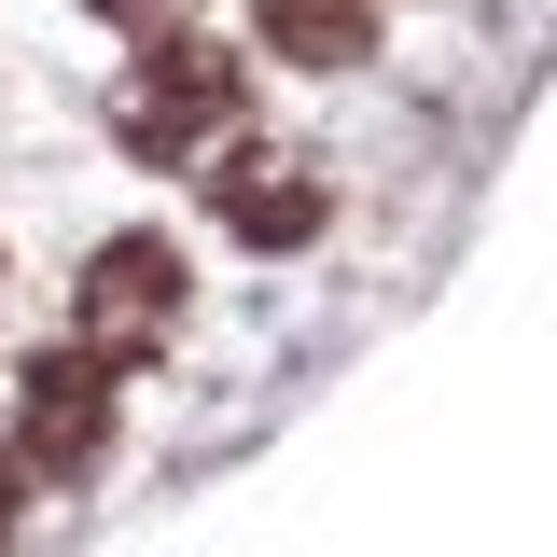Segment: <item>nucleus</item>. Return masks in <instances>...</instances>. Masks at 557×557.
Listing matches in <instances>:
<instances>
[{
	"label": "nucleus",
	"instance_id": "f257e3e1",
	"mask_svg": "<svg viewBox=\"0 0 557 557\" xmlns=\"http://www.w3.org/2000/svg\"><path fill=\"white\" fill-rule=\"evenodd\" d=\"M237 112H251V70L223 57V42H196V28H139L126 84H112V139H126L139 168H209V153L237 139Z\"/></svg>",
	"mask_w": 557,
	"mask_h": 557
},
{
	"label": "nucleus",
	"instance_id": "f03ea898",
	"mask_svg": "<svg viewBox=\"0 0 557 557\" xmlns=\"http://www.w3.org/2000/svg\"><path fill=\"white\" fill-rule=\"evenodd\" d=\"M112 376H126V362H98L84 335L14 362V460H28L42 487L98 474V446H112Z\"/></svg>",
	"mask_w": 557,
	"mask_h": 557
},
{
	"label": "nucleus",
	"instance_id": "7ed1b4c3",
	"mask_svg": "<svg viewBox=\"0 0 557 557\" xmlns=\"http://www.w3.org/2000/svg\"><path fill=\"white\" fill-rule=\"evenodd\" d=\"M70 335L139 376L153 348L182 335V251H168V237H112V251L84 265V293H70Z\"/></svg>",
	"mask_w": 557,
	"mask_h": 557
},
{
	"label": "nucleus",
	"instance_id": "20e7f679",
	"mask_svg": "<svg viewBox=\"0 0 557 557\" xmlns=\"http://www.w3.org/2000/svg\"><path fill=\"white\" fill-rule=\"evenodd\" d=\"M196 182H209V209H223V237H251V251H307V237H321V182H307V153L223 139Z\"/></svg>",
	"mask_w": 557,
	"mask_h": 557
},
{
	"label": "nucleus",
	"instance_id": "39448f33",
	"mask_svg": "<svg viewBox=\"0 0 557 557\" xmlns=\"http://www.w3.org/2000/svg\"><path fill=\"white\" fill-rule=\"evenodd\" d=\"M278 70H362L376 57V0H265L251 14Z\"/></svg>",
	"mask_w": 557,
	"mask_h": 557
},
{
	"label": "nucleus",
	"instance_id": "423d86ee",
	"mask_svg": "<svg viewBox=\"0 0 557 557\" xmlns=\"http://www.w3.org/2000/svg\"><path fill=\"white\" fill-rule=\"evenodd\" d=\"M84 14H98V28H182L196 0H84Z\"/></svg>",
	"mask_w": 557,
	"mask_h": 557
},
{
	"label": "nucleus",
	"instance_id": "0eeeda50",
	"mask_svg": "<svg viewBox=\"0 0 557 557\" xmlns=\"http://www.w3.org/2000/svg\"><path fill=\"white\" fill-rule=\"evenodd\" d=\"M28 487H42V474H28V460H14V432H0V530L28 516Z\"/></svg>",
	"mask_w": 557,
	"mask_h": 557
}]
</instances>
